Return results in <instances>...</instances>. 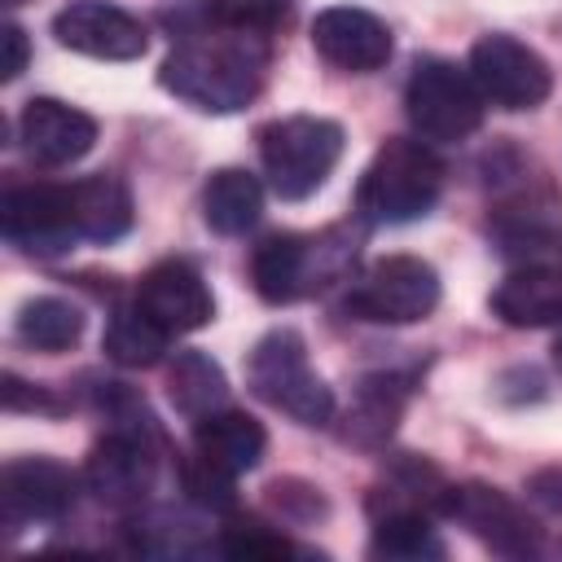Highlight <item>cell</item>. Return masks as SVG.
<instances>
[{
	"mask_svg": "<svg viewBox=\"0 0 562 562\" xmlns=\"http://www.w3.org/2000/svg\"><path fill=\"white\" fill-rule=\"evenodd\" d=\"M263 70H268V44L263 40L211 26V31L184 35L167 53L158 79L167 92H176L193 110L233 114L259 97Z\"/></svg>",
	"mask_w": 562,
	"mask_h": 562,
	"instance_id": "cell-1",
	"label": "cell"
},
{
	"mask_svg": "<svg viewBox=\"0 0 562 562\" xmlns=\"http://www.w3.org/2000/svg\"><path fill=\"white\" fill-rule=\"evenodd\" d=\"M443 193V162L417 136H391L360 176L356 211L364 224H413Z\"/></svg>",
	"mask_w": 562,
	"mask_h": 562,
	"instance_id": "cell-2",
	"label": "cell"
},
{
	"mask_svg": "<svg viewBox=\"0 0 562 562\" xmlns=\"http://www.w3.org/2000/svg\"><path fill=\"white\" fill-rule=\"evenodd\" d=\"M342 158V127L321 114H290L259 127V162L277 198H312Z\"/></svg>",
	"mask_w": 562,
	"mask_h": 562,
	"instance_id": "cell-3",
	"label": "cell"
},
{
	"mask_svg": "<svg viewBox=\"0 0 562 562\" xmlns=\"http://www.w3.org/2000/svg\"><path fill=\"white\" fill-rule=\"evenodd\" d=\"M246 382L250 391L281 408L285 417L303 426H325L334 417V391L321 382V373L307 360V342L299 329H268L246 360Z\"/></svg>",
	"mask_w": 562,
	"mask_h": 562,
	"instance_id": "cell-4",
	"label": "cell"
},
{
	"mask_svg": "<svg viewBox=\"0 0 562 562\" xmlns=\"http://www.w3.org/2000/svg\"><path fill=\"white\" fill-rule=\"evenodd\" d=\"M351 237L342 228L303 237V233H272L250 255V281L263 303H294L325 281H334L351 259Z\"/></svg>",
	"mask_w": 562,
	"mask_h": 562,
	"instance_id": "cell-5",
	"label": "cell"
},
{
	"mask_svg": "<svg viewBox=\"0 0 562 562\" xmlns=\"http://www.w3.org/2000/svg\"><path fill=\"white\" fill-rule=\"evenodd\" d=\"M483 92L457 61L422 57L404 88V114L426 145H457L483 123Z\"/></svg>",
	"mask_w": 562,
	"mask_h": 562,
	"instance_id": "cell-6",
	"label": "cell"
},
{
	"mask_svg": "<svg viewBox=\"0 0 562 562\" xmlns=\"http://www.w3.org/2000/svg\"><path fill=\"white\" fill-rule=\"evenodd\" d=\"M435 307L439 272L417 255H386L347 290V312L373 325H413Z\"/></svg>",
	"mask_w": 562,
	"mask_h": 562,
	"instance_id": "cell-7",
	"label": "cell"
},
{
	"mask_svg": "<svg viewBox=\"0 0 562 562\" xmlns=\"http://www.w3.org/2000/svg\"><path fill=\"white\" fill-rule=\"evenodd\" d=\"M465 70L479 83L483 101L487 105H501V110H536L553 92L549 61L531 44H522V40H514L505 31L483 35L470 48V66Z\"/></svg>",
	"mask_w": 562,
	"mask_h": 562,
	"instance_id": "cell-8",
	"label": "cell"
},
{
	"mask_svg": "<svg viewBox=\"0 0 562 562\" xmlns=\"http://www.w3.org/2000/svg\"><path fill=\"white\" fill-rule=\"evenodd\" d=\"M154 474H158V457H154V426L149 422L114 426L105 439H97V448L83 465L88 492L110 509L145 505V496L154 492Z\"/></svg>",
	"mask_w": 562,
	"mask_h": 562,
	"instance_id": "cell-9",
	"label": "cell"
},
{
	"mask_svg": "<svg viewBox=\"0 0 562 562\" xmlns=\"http://www.w3.org/2000/svg\"><path fill=\"white\" fill-rule=\"evenodd\" d=\"M0 228L4 237L40 259H53L79 241L75 211H70V184H18L0 202Z\"/></svg>",
	"mask_w": 562,
	"mask_h": 562,
	"instance_id": "cell-10",
	"label": "cell"
},
{
	"mask_svg": "<svg viewBox=\"0 0 562 562\" xmlns=\"http://www.w3.org/2000/svg\"><path fill=\"white\" fill-rule=\"evenodd\" d=\"M443 514L457 518L474 540H483L492 553L505 558H531L540 553V527L522 514L518 501H509L501 487L487 483H461L448 487L443 496Z\"/></svg>",
	"mask_w": 562,
	"mask_h": 562,
	"instance_id": "cell-11",
	"label": "cell"
},
{
	"mask_svg": "<svg viewBox=\"0 0 562 562\" xmlns=\"http://www.w3.org/2000/svg\"><path fill=\"white\" fill-rule=\"evenodd\" d=\"M53 35L61 48L97 57V61H136L149 48V31L119 4L75 0L53 18Z\"/></svg>",
	"mask_w": 562,
	"mask_h": 562,
	"instance_id": "cell-12",
	"label": "cell"
},
{
	"mask_svg": "<svg viewBox=\"0 0 562 562\" xmlns=\"http://www.w3.org/2000/svg\"><path fill=\"white\" fill-rule=\"evenodd\" d=\"M79 496V479L70 465L53 457H18L0 474V501H4V527L22 531V522H53L61 518Z\"/></svg>",
	"mask_w": 562,
	"mask_h": 562,
	"instance_id": "cell-13",
	"label": "cell"
},
{
	"mask_svg": "<svg viewBox=\"0 0 562 562\" xmlns=\"http://www.w3.org/2000/svg\"><path fill=\"white\" fill-rule=\"evenodd\" d=\"M18 140L40 167H70L97 145V119L57 97H31L18 114Z\"/></svg>",
	"mask_w": 562,
	"mask_h": 562,
	"instance_id": "cell-14",
	"label": "cell"
},
{
	"mask_svg": "<svg viewBox=\"0 0 562 562\" xmlns=\"http://www.w3.org/2000/svg\"><path fill=\"white\" fill-rule=\"evenodd\" d=\"M312 48L351 75H369L382 70L391 57V31L382 18H373L369 9H351V4H334L321 9L312 22Z\"/></svg>",
	"mask_w": 562,
	"mask_h": 562,
	"instance_id": "cell-15",
	"label": "cell"
},
{
	"mask_svg": "<svg viewBox=\"0 0 562 562\" xmlns=\"http://www.w3.org/2000/svg\"><path fill=\"white\" fill-rule=\"evenodd\" d=\"M136 303L158 321L167 325L171 334H193L202 325L215 321V299H211V285L202 281V272L184 259H162L154 263L140 285H136Z\"/></svg>",
	"mask_w": 562,
	"mask_h": 562,
	"instance_id": "cell-16",
	"label": "cell"
},
{
	"mask_svg": "<svg viewBox=\"0 0 562 562\" xmlns=\"http://www.w3.org/2000/svg\"><path fill=\"white\" fill-rule=\"evenodd\" d=\"M492 312L514 329L562 325V259H527L514 268L496 285Z\"/></svg>",
	"mask_w": 562,
	"mask_h": 562,
	"instance_id": "cell-17",
	"label": "cell"
},
{
	"mask_svg": "<svg viewBox=\"0 0 562 562\" xmlns=\"http://www.w3.org/2000/svg\"><path fill=\"white\" fill-rule=\"evenodd\" d=\"M193 452H202L206 461L224 465L228 474H246L263 461L268 452V430L250 417V413H237V408H220L202 422H193Z\"/></svg>",
	"mask_w": 562,
	"mask_h": 562,
	"instance_id": "cell-18",
	"label": "cell"
},
{
	"mask_svg": "<svg viewBox=\"0 0 562 562\" xmlns=\"http://www.w3.org/2000/svg\"><path fill=\"white\" fill-rule=\"evenodd\" d=\"M70 211L83 241H119L132 228V193L119 176L97 171L70 184Z\"/></svg>",
	"mask_w": 562,
	"mask_h": 562,
	"instance_id": "cell-19",
	"label": "cell"
},
{
	"mask_svg": "<svg viewBox=\"0 0 562 562\" xmlns=\"http://www.w3.org/2000/svg\"><path fill=\"white\" fill-rule=\"evenodd\" d=\"M259 215H263V184H259V176H250L246 167L211 171V180L202 189V220L215 233L237 237V233L255 228Z\"/></svg>",
	"mask_w": 562,
	"mask_h": 562,
	"instance_id": "cell-20",
	"label": "cell"
},
{
	"mask_svg": "<svg viewBox=\"0 0 562 562\" xmlns=\"http://www.w3.org/2000/svg\"><path fill=\"white\" fill-rule=\"evenodd\" d=\"M167 395H171L176 413H184L189 422H202V417L228 408V378L206 351L189 347V351H176V360L167 369Z\"/></svg>",
	"mask_w": 562,
	"mask_h": 562,
	"instance_id": "cell-21",
	"label": "cell"
},
{
	"mask_svg": "<svg viewBox=\"0 0 562 562\" xmlns=\"http://www.w3.org/2000/svg\"><path fill=\"white\" fill-rule=\"evenodd\" d=\"M171 338H176V334H171L167 325H158L140 303H123V307L110 312L101 347H105V356H110L114 364H123V369H149V364L162 360V351L171 347Z\"/></svg>",
	"mask_w": 562,
	"mask_h": 562,
	"instance_id": "cell-22",
	"label": "cell"
},
{
	"mask_svg": "<svg viewBox=\"0 0 562 562\" xmlns=\"http://www.w3.org/2000/svg\"><path fill=\"white\" fill-rule=\"evenodd\" d=\"M369 553L391 562H422V558H443V540L435 536L426 509H391L373 518Z\"/></svg>",
	"mask_w": 562,
	"mask_h": 562,
	"instance_id": "cell-23",
	"label": "cell"
},
{
	"mask_svg": "<svg viewBox=\"0 0 562 562\" xmlns=\"http://www.w3.org/2000/svg\"><path fill=\"white\" fill-rule=\"evenodd\" d=\"M18 338L35 351H48V356L70 351L83 338V312L66 299H53V294L31 299L18 312Z\"/></svg>",
	"mask_w": 562,
	"mask_h": 562,
	"instance_id": "cell-24",
	"label": "cell"
},
{
	"mask_svg": "<svg viewBox=\"0 0 562 562\" xmlns=\"http://www.w3.org/2000/svg\"><path fill=\"white\" fill-rule=\"evenodd\" d=\"M202 18L220 31L268 40L290 18V0H202Z\"/></svg>",
	"mask_w": 562,
	"mask_h": 562,
	"instance_id": "cell-25",
	"label": "cell"
},
{
	"mask_svg": "<svg viewBox=\"0 0 562 562\" xmlns=\"http://www.w3.org/2000/svg\"><path fill=\"white\" fill-rule=\"evenodd\" d=\"M400 404H404V391L395 378H373L360 386V400L351 408V435L360 443H378L391 435L395 417H400Z\"/></svg>",
	"mask_w": 562,
	"mask_h": 562,
	"instance_id": "cell-26",
	"label": "cell"
},
{
	"mask_svg": "<svg viewBox=\"0 0 562 562\" xmlns=\"http://www.w3.org/2000/svg\"><path fill=\"white\" fill-rule=\"evenodd\" d=\"M233 479L237 474H228L224 465H215V461H206L202 452H193L184 465H180V483H184V492H189V501L193 505H202V509H233Z\"/></svg>",
	"mask_w": 562,
	"mask_h": 562,
	"instance_id": "cell-27",
	"label": "cell"
},
{
	"mask_svg": "<svg viewBox=\"0 0 562 562\" xmlns=\"http://www.w3.org/2000/svg\"><path fill=\"white\" fill-rule=\"evenodd\" d=\"M220 553H228V558H285V553H294V544L285 536L268 531L263 522H233L220 536Z\"/></svg>",
	"mask_w": 562,
	"mask_h": 562,
	"instance_id": "cell-28",
	"label": "cell"
},
{
	"mask_svg": "<svg viewBox=\"0 0 562 562\" xmlns=\"http://www.w3.org/2000/svg\"><path fill=\"white\" fill-rule=\"evenodd\" d=\"M527 496H531L540 509L562 514V470H540V474H531Z\"/></svg>",
	"mask_w": 562,
	"mask_h": 562,
	"instance_id": "cell-29",
	"label": "cell"
},
{
	"mask_svg": "<svg viewBox=\"0 0 562 562\" xmlns=\"http://www.w3.org/2000/svg\"><path fill=\"white\" fill-rule=\"evenodd\" d=\"M4 408L18 413V408H57V404H53L40 386H31V382H22L18 373H9V378H4Z\"/></svg>",
	"mask_w": 562,
	"mask_h": 562,
	"instance_id": "cell-30",
	"label": "cell"
},
{
	"mask_svg": "<svg viewBox=\"0 0 562 562\" xmlns=\"http://www.w3.org/2000/svg\"><path fill=\"white\" fill-rule=\"evenodd\" d=\"M26 57H31V44H26V31L18 22L4 26V79H18L26 70Z\"/></svg>",
	"mask_w": 562,
	"mask_h": 562,
	"instance_id": "cell-31",
	"label": "cell"
},
{
	"mask_svg": "<svg viewBox=\"0 0 562 562\" xmlns=\"http://www.w3.org/2000/svg\"><path fill=\"white\" fill-rule=\"evenodd\" d=\"M268 492H272L277 505H285V509L294 505V483H272ZM316 509H321V496H316V487H307V492H303V518H312Z\"/></svg>",
	"mask_w": 562,
	"mask_h": 562,
	"instance_id": "cell-32",
	"label": "cell"
},
{
	"mask_svg": "<svg viewBox=\"0 0 562 562\" xmlns=\"http://www.w3.org/2000/svg\"><path fill=\"white\" fill-rule=\"evenodd\" d=\"M553 351H558V364H562V338H558V347H553Z\"/></svg>",
	"mask_w": 562,
	"mask_h": 562,
	"instance_id": "cell-33",
	"label": "cell"
},
{
	"mask_svg": "<svg viewBox=\"0 0 562 562\" xmlns=\"http://www.w3.org/2000/svg\"><path fill=\"white\" fill-rule=\"evenodd\" d=\"M558 259H562V246H558Z\"/></svg>",
	"mask_w": 562,
	"mask_h": 562,
	"instance_id": "cell-34",
	"label": "cell"
}]
</instances>
